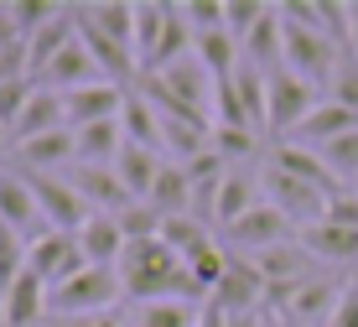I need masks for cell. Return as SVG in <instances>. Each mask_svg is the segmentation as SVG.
Segmentation results:
<instances>
[{
    "label": "cell",
    "mask_w": 358,
    "mask_h": 327,
    "mask_svg": "<svg viewBox=\"0 0 358 327\" xmlns=\"http://www.w3.org/2000/svg\"><path fill=\"white\" fill-rule=\"evenodd\" d=\"M115 270L125 281V296L141 301V307H151V301H187V260L162 234L141 239V244H125Z\"/></svg>",
    "instance_id": "6da1fadb"
},
{
    "label": "cell",
    "mask_w": 358,
    "mask_h": 327,
    "mask_svg": "<svg viewBox=\"0 0 358 327\" xmlns=\"http://www.w3.org/2000/svg\"><path fill=\"white\" fill-rule=\"evenodd\" d=\"M120 296H125L120 270H115V265H89L83 275L52 286V296H47V317H52V322H68V317H104Z\"/></svg>",
    "instance_id": "7a4b0ae2"
},
{
    "label": "cell",
    "mask_w": 358,
    "mask_h": 327,
    "mask_svg": "<svg viewBox=\"0 0 358 327\" xmlns=\"http://www.w3.org/2000/svg\"><path fill=\"white\" fill-rule=\"evenodd\" d=\"M21 177H27V187L36 193V208H42V218L52 223V229L78 234L83 223L94 218V208L78 197V187H73L68 177H57V172H21Z\"/></svg>",
    "instance_id": "3957f363"
},
{
    "label": "cell",
    "mask_w": 358,
    "mask_h": 327,
    "mask_svg": "<svg viewBox=\"0 0 358 327\" xmlns=\"http://www.w3.org/2000/svg\"><path fill=\"white\" fill-rule=\"evenodd\" d=\"M322 89H317V83H306V78H296L291 68H275L270 73V130L275 135H291L301 130V120L312 115L317 104H322V99H317Z\"/></svg>",
    "instance_id": "277c9868"
},
{
    "label": "cell",
    "mask_w": 358,
    "mask_h": 327,
    "mask_svg": "<svg viewBox=\"0 0 358 327\" xmlns=\"http://www.w3.org/2000/svg\"><path fill=\"white\" fill-rule=\"evenodd\" d=\"M27 270H31V275H42L47 291H52V286H63V281H73V275L89 270V255H83L78 234L52 229L47 239H36V244L27 249Z\"/></svg>",
    "instance_id": "5b68a950"
},
{
    "label": "cell",
    "mask_w": 358,
    "mask_h": 327,
    "mask_svg": "<svg viewBox=\"0 0 358 327\" xmlns=\"http://www.w3.org/2000/svg\"><path fill=\"white\" fill-rule=\"evenodd\" d=\"M265 187H270V208H280L291 223H301V229H312V223L327 218V193L322 187L291 177V172H280V167L265 172Z\"/></svg>",
    "instance_id": "8992f818"
},
{
    "label": "cell",
    "mask_w": 358,
    "mask_h": 327,
    "mask_svg": "<svg viewBox=\"0 0 358 327\" xmlns=\"http://www.w3.org/2000/svg\"><path fill=\"white\" fill-rule=\"evenodd\" d=\"M224 244L239 249L244 260H250V255H265V249H275V244H291V218H286L280 208L260 203L255 213H244L234 229H224Z\"/></svg>",
    "instance_id": "52a82bcc"
},
{
    "label": "cell",
    "mask_w": 358,
    "mask_h": 327,
    "mask_svg": "<svg viewBox=\"0 0 358 327\" xmlns=\"http://www.w3.org/2000/svg\"><path fill=\"white\" fill-rule=\"evenodd\" d=\"M0 223H6V229H16L27 244H36V239L52 234V223L42 218L36 193L27 187V177H21V172H0Z\"/></svg>",
    "instance_id": "ba28073f"
},
{
    "label": "cell",
    "mask_w": 358,
    "mask_h": 327,
    "mask_svg": "<svg viewBox=\"0 0 358 327\" xmlns=\"http://www.w3.org/2000/svg\"><path fill=\"white\" fill-rule=\"evenodd\" d=\"M270 296L265 275L255 270V260H229V275L224 286L213 291V307L224 312V317H255V307Z\"/></svg>",
    "instance_id": "9c48e42d"
},
{
    "label": "cell",
    "mask_w": 358,
    "mask_h": 327,
    "mask_svg": "<svg viewBox=\"0 0 358 327\" xmlns=\"http://www.w3.org/2000/svg\"><path fill=\"white\" fill-rule=\"evenodd\" d=\"M68 182L78 187V197L89 203L94 213H104V218H115V213H125L135 197L125 193V182H120L115 167H68Z\"/></svg>",
    "instance_id": "30bf717a"
},
{
    "label": "cell",
    "mask_w": 358,
    "mask_h": 327,
    "mask_svg": "<svg viewBox=\"0 0 358 327\" xmlns=\"http://www.w3.org/2000/svg\"><path fill=\"white\" fill-rule=\"evenodd\" d=\"M68 99V130H83V125H99V120H120V109H125L130 89H120V83H89V89L78 94H63Z\"/></svg>",
    "instance_id": "8fae6325"
},
{
    "label": "cell",
    "mask_w": 358,
    "mask_h": 327,
    "mask_svg": "<svg viewBox=\"0 0 358 327\" xmlns=\"http://www.w3.org/2000/svg\"><path fill=\"white\" fill-rule=\"evenodd\" d=\"M42 83H47L52 94H57V89H63V94H78V89H89V83H104V73H99L94 53L83 47V36H73L63 53L52 57V68L42 73Z\"/></svg>",
    "instance_id": "7c38bea8"
},
{
    "label": "cell",
    "mask_w": 358,
    "mask_h": 327,
    "mask_svg": "<svg viewBox=\"0 0 358 327\" xmlns=\"http://www.w3.org/2000/svg\"><path fill=\"white\" fill-rule=\"evenodd\" d=\"M10 161H16L21 172H63V167L78 161V146H73V130H52V135L10 146Z\"/></svg>",
    "instance_id": "4fadbf2b"
},
{
    "label": "cell",
    "mask_w": 358,
    "mask_h": 327,
    "mask_svg": "<svg viewBox=\"0 0 358 327\" xmlns=\"http://www.w3.org/2000/svg\"><path fill=\"white\" fill-rule=\"evenodd\" d=\"M296 239H301V249L312 260H327V265H353L358 260V229H343V223H312V229H296Z\"/></svg>",
    "instance_id": "5bb4252c"
},
{
    "label": "cell",
    "mask_w": 358,
    "mask_h": 327,
    "mask_svg": "<svg viewBox=\"0 0 358 327\" xmlns=\"http://www.w3.org/2000/svg\"><path fill=\"white\" fill-rule=\"evenodd\" d=\"M52 130H68V99H63V94H52V89H36V94H31V104L21 109L16 130H10V146L36 141V135H52Z\"/></svg>",
    "instance_id": "9a60e30c"
},
{
    "label": "cell",
    "mask_w": 358,
    "mask_h": 327,
    "mask_svg": "<svg viewBox=\"0 0 358 327\" xmlns=\"http://www.w3.org/2000/svg\"><path fill=\"white\" fill-rule=\"evenodd\" d=\"M348 130H358V115H353V109H343V104H332V99H322V104L301 120V130L291 135V146H317V151H322L332 141H343Z\"/></svg>",
    "instance_id": "2e32d148"
},
{
    "label": "cell",
    "mask_w": 358,
    "mask_h": 327,
    "mask_svg": "<svg viewBox=\"0 0 358 327\" xmlns=\"http://www.w3.org/2000/svg\"><path fill=\"white\" fill-rule=\"evenodd\" d=\"M47 296H52V291H47V281L27 270L6 296H0V307H6V327H42L47 322Z\"/></svg>",
    "instance_id": "e0dca14e"
},
{
    "label": "cell",
    "mask_w": 358,
    "mask_h": 327,
    "mask_svg": "<svg viewBox=\"0 0 358 327\" xmlns=\"http://www.w3.org/2000/svg\"><path fill=\"white\" fill-rule=\"evenodd\" d=\"M250 260H255V270L265 275V286H296V281L312 275V255L301 249V239L275 244V249H265V255H250Z\"/></svg>",
    "instance_id": "ac0fdd59"
},
{
    "label": "cell",
    "mask_w": 358,
    "mask_h": 327,
    "mask_svg": "<svg viewBox=\"0 0 358 327\" xmlns=\"http://www.w3.org/2000/svg\"><path fill=\"white\" fill-rule=\"evenodd\" d=\"M270 167H280V172H291V177H301V182H312V187H322V193H343V182L327 172V161L317 156V151H306V146H275L270 151Z\"/></svg>",
    "instance_id": "d6986e66"
},
{
    "label": "cell",
    "mask_w": 358,
    "mask_h": 327,
    "mask_svg": "<svg viewBox=\"0 0 358 327\" xmlns=\"http://www.w3.org/2000/svg\"><path fill=\"white\" fill-rule=\"evenodd\" d=\"M162 167H166V161L156 156V151L130 146V141H125V151H120V161H115L120 182H125V193L135 197V203H145V197H151V187H156V177H162Z\"/></svg>",
    "instance_id": "ffe728a7"
},
{
    "label": "cell",
    "mask_w": 358,
    "mask_h": 327,
    "mask_svg": "<svg viewBox=\"0 0 358 327\" xmlns=\"http://www.w3.org/2000/svg\"><path fill=\"white\" fill-rule=\"evenodd\" d=\"M78 21H89L94 32H104L109 42L135 53V6L130 0H99V6H78Z\"/></svg>",
    "instance_id": "44dd1931"
},
{
    "label": "cell",
    "mask_w": 358,
    "mask_h": 327,
    "mask_svg": "<svg viewBox=\"0 0 358 327\" xmlns=\"http://www.w3.org/2000/svg\"><path fill=\"white\" fill-rule=\"evenodd\" d=\"M145 203L162 213V218H182V213H192V177H187V167H182V161H166Z\"/></svg>",
    "instance_id": "7402d4cb"
},
{
    "label": "cell",
    "mask_w": 358,
    "mask_h": 327,
    "mask_svg": "<svg viewBox=\"0 0 358 327\" xmlns=\"http://www.w3.org/2000/svg\"><path fill=\"white\" fill-rule=\"evenodd\" d=\"M78 244L83 255H89V265H120V255H125V229H120L115 218H104V213H94L89 223L78 229Z\"/></svg>",
    "instance_id": "603a6c76"
},
{
    "label": "cell",
    "mask_w": 358,
    "mask_h": 327,
    "mask_svg": "<svg viewBox=\"0 0 358 327\" xmlns=\"http://www.w3.org/2000/svg\"><path fill=\"white\" fill-rule=\"evenodd\" d=\"M73 16H78V6H68L52 27H42L36 36H27V62H31V73H47V68H52V57L63 53L73 36H78V21H73Z\"/></svg>",
    "instance_id": "cb8c5ba5"
},
{
    "label": "cell",
    "mask_w": 358,
    "mask_h": 327,
    "mask_svg": "<svg viewBox=\"0 0 358 327\" xmlns=\"http://www.w3.org/2000/svg\"><path fill=\"white\" fill-rule=\"evenodd\" d=\"M255 208H260V187H255V177H244V172H229L224 187H218V213H213L218 234L234 229V223H239L244 213H255Z\"/></svg>",
    "instance_id": "d4e9b609"
},
{
    "label": "cell",
    "mask_w": 358,
    "mask_h": 327,
    "mask_svg": "<svg viewBox=\"0 0 358 327\" xmlns=\"http://www.w3.org/2000/svg\"><path fill=\"white\" fill-rule=\"evenodd\" d=\"M120 125H125V141H130V146L162 151V109L145 104L141 94H130V99H125V109H120Z\"/></svg>",
    "instance_id": "484cf974"
},
{
    "label": "cell",
    "mask_w": 358,
    "mask_h": 327,
    "mask_svg": "<svg viewBox=\"0 0 358 327\" xmlns=\"http://www.w3.org/2000/svg\"><path fill=\"white\" fill-rule=\"evenodd\" d=\"M162 239H166L171 249H177L182 260L203 255V249L213 244V234H208V223H203V218H192V213H182V218H166V223H162Z\"/></svg>",
    "instance_id": "4316f807"
},
{
    "label": "cell",
    "mask_w": 358,
    "mask_h": 327,
    "mask_svg": "<svg viewBox=\"0 0 358 327\" xmlns=\"http://www.w3.org/2000/svg\"><path fill=\"white\" fill-rule=\"evenodd\" d=\"M166 16H171V6H156V0L135 6V57H141V68L151 62V53H156V47H162Z\"/></svg>",
    "instance_id": "83f0119b"
},
{
    "label": "cell",
    "mask_w": 358,
    "mask_h": 327,
    "mask_svg": "<svg viewBox=\"0 0 358 327\" xmlns=\"http://www.w3.org/2000/svg\"><path fill=\"white\" fill-rule=\"evenodd\" d=\"M197 317H203V307H192V301H151V307H141L135 327H197Z\"/></svg>",
    "instance_id": "f1b7e54d"
},
{
    "label": "cell",
    "mask_w": 358,
    "mask_h": 327,
    "mask_svg": "<svg viewBox=\"0 0 358 327\" xmlns=\"http://www.w3.org/2000/svg\"><path fill=\"white\" fill-rule=\"evenodd\" d=\"M27 239H21L16 229H6V223H0V296L10 291V286L21 281V275H27Z\"/></svg>",
    "instance_id": "f546056e"
},
{
    "label": "cell",
    "mask_w": 358,
    "mask_h": 327,
    "mask_svg": "<svg viewBox=\"0 0 358 327\" xmlns=\"http://www.w3.org/2000/svg\"><path fill=\"white\" fill-rule=\"evenodd\" d=\"M115 223H120V229H125V239H130V244H141V239H156V234H162V213H156L151 203H130L125 213H115Z\"/></svg>",
    "instance_id": "4dcf8cb0"
},
{
    "label": "cell",
    "mask_w": 358,
    "mask_h": 327,
    "mask_svg": "<svg viewBox=\"0 0 358 327\" xmlns=\"http://www.w3.org/2000/svg\"><path fill=\"white\" fill-rule=\"evenodd\" d=\"M10 11H16V27H21V36H36L42 27H52V21L63 16L68 6H52V0H10Z\"/></svg>",
    "instance_id": "1f68e13d"
},
{
    "label": "cell",
    "mask_w": 358,
    "mask_h": 327,
    "mask_svg": "<svg viewBox=\"0 0 358 327\" xmlns=\"http://www.w3.org/2000/svg\"><path fill=\"white\" fill-rule=\"evenodd\" d=\"M327 99L358 115V53H343L338 73H332V89H327Z\"/></svg>",
    "instance_id": "d6a6232c"
},
{
    "label": "cell",
    "mask_w": 358,
    "mask_h": 327,
    "mask_svg": "<svg viewBox=\"0 0 358 327\" xmlns=\"http://www.w3.org/2000/svg\"><path fill=\"white\" fill-rule=\"evenodd\" d=\"M31 94H36V83L31 78H10V83H0V120L16 130V120H21V109L31 104Z\"/></svg>",
    "instance_id": "836d02e7"
},
{
    "label": "cell",
    "mask_w": 358,
    "mask_h": 327,
    "mask_svg": "<svg viewBox=\"0 0 358 327\" xmlns=\"http://www.w3.org/2000/svg\"><path fill=\"white\" fill-rule=\"evenodd\" d=\"M265 11H270V6H260V0H229V36L244 47V36L260 27V16H265Z\"/></svg>",
    "instance_id": "e575fe53"
},
{
    "label": "cell",
    "mask_w": 358,
    "mask_h": 327,
    "mask_svg": "<svg viewBox=\"0 0 358 327\" xmlns=\"http://www.w3.org/2000/svg\"><path fill=\"white\" fill-rule=\"evenodd\" d=\"M213 151L218 156H250L255 151V130H229V125H213Z\"/></svg>",
    "instance_id": "d590c367"
},
{
    "label": "cell",
    "mask_w": 358,
    "mask_h": 327,
    "mask_svg": "<svg viewBox=\"0 0 358 327\" xmlns=\"http://www.w3.org/2000/svg\"><path fill=\"white\" fill-rule=\"evenodd\" d=\"M327 327H358V281L343 291V301H338V312L327 317Z\"/></svg>",
    "instance_id": "8d00e7d4"
},
{
    "label": "cell",
    "mask_w": 358,
    "mask_h": 327,
    "mask_svg": "<svg viewBox=\"0 0 358 327\" xmlns=\"http://www.w3.org/2000/svg\"><path fill=\"white\" fill-rule=\"evenodd\" d=\"M16 42H27V36H21V27H16V11L0 6V47H16Z\"/></svg>",
    "instance_id": "74e56055"
},
{
    "label": "cell",
    "mask_w": 358,
    "mask_h": 327,
    "mask_svg": "<svg viewBox=\"0 0 358 327\" xmlns=\"http://www.w3.org/2000/svg\"><path fill=\"white\" fill-rule=\"evenodd\" d=\"M52 327H125V322L115 312H104V317H68V322H52Z\"/></svg>",
    "instance_id": "f35d334b"
},
{
    "label": "cell",
    "mask_w": 358,
    "mask_h": 327,
    "mask_svg": "<svg viewBox=\"0 0 358 327\" xmlns=\"http://www.w3.org/2000/svg\"><path fill=\"white\" fill-rule=\"evenodd\" d=\"M197 327H229V317L213 307V301H208V307H203V317H197Z\"/></svg>",
    "instance_id": "ab89813d"
},
{
    "label": "cell",
    "mask_w": 358,
    "mask_h": 327,
    "mask_svg": "<svg viewBox=\"0 0 358 327\" xmlns=\"http://www.w3.org/2000/svg\"><path fill=\"white\" fill-rule=\"evenodd\" d=\"M229 327H265L260 317H229Z\"/></svg>",
    "instance_id": "60d3db41"
},
{
    "label": "cell",
    "mask_w": 358,
    "mask_h": 327,
    "mask_svg": "<svg viewBox=\"0 0 358 327\" xmlns=\"http://www.w3.org/2000/svg\"><path fill=\"white\" fill-rule=\"evenodd\" d=\"M0 151H10V125L0 120Z\"/></svg>",
    "instance_id": "b9f144b4"
},
{
    "label": "cell",
    "mask_w": 358,
    "mask_h": 327,
    "mask_svg": "<svg viewBox=\"0 0 358 327\" xmlns=\"http://www.w3.org/2000/svg\"><path fill=\"white\" fill-rule=\"evenodd\" d=\"M348 16H353V53H358V6H348Z\"/></svg>",
    "instance_id": "7bdbcfd3"
},
{
    "label": "cell",
    "mask_w": 358,
    "mask_h": 327,
    "mask_svg": "<svg viewBox=\"0 0 358 327\" xmlns=\"http://www.w3.org/2000/svg\"><path fill=\"white\" fill-rule=\"evenodd\" d=\"M0 327H6V307H0Z\"/></svg>",
    "instance_id": "ee69618b"
}]
</instances>
